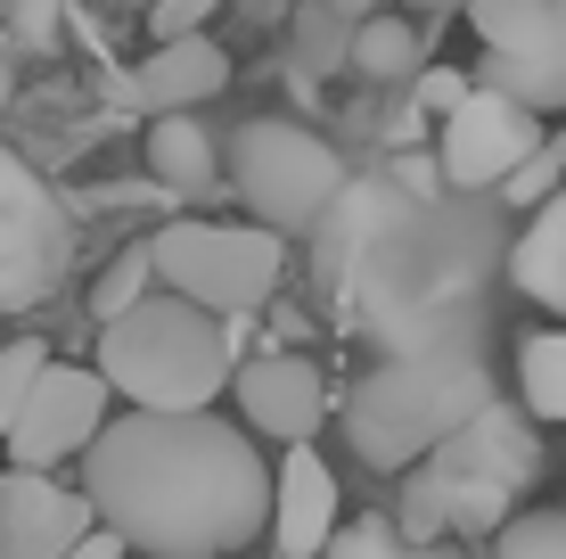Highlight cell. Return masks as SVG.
Here are the masks:
<instances>
[{
  "mask_svg": "<svg viewBox=\"0 0 566 559\" xmlns=\"http://www.w3.org/2000/svg\"><path fill=\"white\" fill-rule=\"evenodd\" d=\"M534 148H542V124H534V115L468 83V100L443 115L436 173H443V189H501L525 157H534Z\"/></svg>",
  "mask_w": 566,
  "mask_h": 559,
  "instance_id": "obj_9",
  "label": "cell"
},
{
  "mask_svg": "<svg viewBox=\"0 0 566 559\" xmlns=\"http://www.w3.org/2000/svg\"><path fill=\"white\" fill-rule=\"evenodd\" d=\"M230 182H239L255 230L287 239V230H312L328 206H337L345 165L312 124H296V115H255V124L230 141Z\"/></svg>",
  "mask_w": 566,
  "mask_h": 559,
  "instance_id": "obj_7",
  "label": "cell"
},
{
  "mask_svg": "<svg viewBox=\"0 0 566 559\" xmlns=\"http://www.w3.org/2000/svg\"><path fill=\"white\" fill-rule=\"evenodd\" d=\"M57 9H66V0H9V42L17 50H50L57 42Z\"/></svg>",
  "mask_w": 566,
  "mask_h": 559,
  "instance_id": "obj_27",
  "label": "cell"
},
{
  "mask_svg": "<svg viewBox=\"0 0 566 559\" xmlns=\"http://www.w3.org/2000/svg\"><path fill=\"white\" fill-rule=\"evenodd\" d=\"M91 527L99 518H91V503L74 486H57L42 469L0 477V559H66Z\"/></svg>",
  "mask_w": 566,
  "mask_h": 559,
  "instance_id": "obj_11",
  "label": "cell"
},
{
  "mask_svg": "<svg viewBox=\"0 0 566 559\" xmlns=\"http://www.w3.org/2000/svg\"><path fill=\"white\" fill-rule=\"evenodd\" d=\"M107 428V387H99V371H83V362H50L42 379H33V395H25V412L9 420V469H57V460H74L91 445V436Z\"/></svg>",
  "mask_w": 566,
  "mask_h": 559,
  "instance_id": "obj_8",
  "label": "cell"
},
{
  "mask_svg": "<svg viewBox=\"0 0 566 559\" xmlns=\"http://www.w3.org/2000/svg\"><path fill=\"white\" fill-rule=\"evenodd\" d=\"M107 535L148 559H222L271 518V460L213 412H124L83 445V486Z\"/></svg>",
  "mask_w": 566,
  "mask_h": 559,
  "instance_id": "obj_1",
  "label": "cell"
},
{
  "mask_svg": "<svg viewBox=\"0 0 566 559\" xmlns=\"http://www.w3.org/2000/svg\"><path fill=\"white\" fill-rule=\"evenodd\" d=\"M148 247V272L165 297L198 304V313H255L280 288V239L255 222H165Z\"/></svg>",
  "mask_w": 566,
  "mask_h": 559,
  "instance_id": "obj_6",
  "label": "cell"
},
{
  "mask_svg": "<svg viewBox=\"0 0 566 559\" xmlns=\"http://www.w3.org/2000/svg\"><path fill=\"white\" fill-rule=\"evenodd\" d=\"M74 263V222L50 206H25V215H0V313H33Z\"/></svg>",
  "mask_w": 566,
  "mask_h": 559,
  "instance_id": "obj_12",
  "label": "cell"
},
{
  "mask_svg": "<svg viewBox=\"0 0 566 559\" xmlns=\"http://www.w3.org/2000/svg\"><path fill=\"white\" fill-rule=\"evenodd\" d=\"M345 33H354V25H337V17L312 0V9L296 17V66L304 74H337L345 66Z\"/></svg>",
  "mask_w": 566,
  "mask_h": 559,
  "instance_id": "obj_24",
  "label": "cell"
},
{
  "mask_svg": "<svg viewBox=\"0 0 566 559\" xmlns=\"http://www.w3.org/2000/svg\"><path fill=\"white\" fill-rule=\"evenodd\" d=\"M213 91H230V50L213 33H189V42H156L140 66L124 74V100L140 115H198Z\"/></svg>",
  "mask_w": 566,
  "mask_h": 559,
  "instance_id": "obj_13",
  "label": "cell"
},
{
  "mask_svg": "<svg viewBox=\"0 0 566 559\" xmlns=\"http://www.w3.org/2000/svg\"><path fill=\"white\" fill-rule=\"evenodd\" d=\"M328 559H452V551L395 535V518H345V527L328 535Z\"/></svg>",
  "mask_w": 566,
  "mask_h": 559,
  "instance_id": "obj_20",
  "label": "cell"
},
{
  "mask_svg": "<svg viewBox=\"0 0 566 559\" xmlns=\"http://www.w3.org/2000/svg\"><path fill=\"white\" fill-rule=\"evenodd\" d=\"M501 256H510V280L542 313H566V189H551V198L534 206V222H525L517 247H501Z\"/></svg>",
  "mask_w": 566,
  "mask_h": 559,
  "instance_id": "obj_16",
  "label": "cell"
},
{
  "mask_svg": "<svg viewBox=\"0 0 566 559\" xmlns=\"http://www.w3.org/2000/svg\"><path fill=\"white\" fill-rule=\"evenodd\" d=\"M213 9H222V0H156V9H148V33H156V42H189V33L213 25Z\"/></svg>",
  "mask_w": 566,
  "mask_h": 559,
  "instance_id": "obj_26",
  "label": "cell"
},
{
  "mask_svg": "<svg viewBox=\"0 0 566 559\" xmlns=\"http://www.w3.org/2000/svg\"><path fill=\"white\" fill-rule=\"evenodd\" d=\"M517 395H525V420H566V330L525 338V354H517Z\"/></svg>",
  "mask_w": 566,
  "mask_h": 559,
  "instance_id": "obj_19",
  "label": "cell"
},
{
  "mask_svg": "<svg viewBox=\"0 0 566 559\" xmlns=\"http://www.w3.org/2000/svg\"><path fill=\"white\" fill-rule=\"evenodd\" d=\"M91 371L132 412H213V395L230 387V321L148 288L132 313L99 321V362Z\"/></svg>",
  "mask_w": 566,
  "mask_h": 559,
  "instance_id": "obj_5",
  "label": "cell"
},
{
  "mask_svg": "<svg viewBox=\"0 0 566 559\" xmlns=\"http://www.w3.org/2000/svg\"><path fill=\"white\" fill-rule=\"evenodd\" d=\"M476 91H493V100H510L525 115H558L566 107V0H542L534 33H525L517 50L484 58Z\"/></svg>",
  "mask_w": 566,
  "mask_h": 559,
  "instance_id": "obj_14",
  "label": "cell"
},
{
  "mask_svg": "<svg viewBox=\"0 0 566 559\" xmlns=\"http://www.w3.org/2000/svg\"><path fill=\"white\" fill-rule=\"evenodd\" d=\"M493 403V354L476 330H443L427 345H402L345 395V445L369 469H411L443 445L452 428Z\"/></svg>",
  "mask_w": 566,
  "mask_h": 559,
  "instance_id": "obj_3",
  "label": "cell"
},
{
  "mask_svg": "<svg viewBox=\"0 0 566 559\" xmlns=\"http://www.w3.org/2000/svg\"><path fill=\"white\" fill-rule=\"evenodd\" d=\"M230 395H239L247 428L280 436V445H312V428L328 420V379L312 354H255L247 371H230Z\"/></svg>",
  "mask_w": 566,
  "mask_h": 559,
  "instance_id": "obj_10",
  "label": "cell"
},
{
  "mask_svg": "<svg viewBox=\"0 0 566 559\" xmlns=\"http://www.w3.org/2000/svg\"><path fill=\"white\" fill-rule=\"evenodd\" d=\"M148 288H156V272H148V247H124V256H115L107 272H99V288H91V313L115 321V313H132V304L148 297Z\"/></svg>",
  "mask_w": 566,
  "mask_h": 559,
  "instance_id": "obj_21",
  "label": "cell"
},
{
  "mask_svg": "<svg viewBox=\"0 0 566 559\" xmlns=\"http://www.w3.org/2000/svg\"><path fill=\"white\" fill-rule=\"evenodd\" d=\"M402 9H419V17H452V9H468V0H402Z\"/></svg>",
  "mask_w": 566,
  "mask_h": 559,
  "instance_id": "obj_32",
  "label": "cell"
},
{
  "mask_svg": "<svg viewBox=\"0 0 566 559\" xmlns=\"http://www.w3.org/2000/svg\"><path fill=\"white\" fill-rule=\"evenodd\" d=\"M0 115H9V50H0Z\"/></svg>",
  "mask_w": 566,
  "mask_h": 559,
  "instance_id": "obj_33",
  "label": "cell"
},
{
  "mask_svg": "<svg viewBox=\"0 0 566 559\" xmlns=\"http://www.w3.org/2000/svg\"><path fill=\"white\" fill-rule=\"evenodd\" d=\"M148 173L172 189V198H189V189H213L222 148H213V132L198 124V115H156L148 124Z\"/></svg>",
  "mask_w": 566,
  "mask_h": 559,
  "instance_id": "obj_17",
  "label": "cell"
},
{
  "mask_svg": "<svg viewBox=\"0 0 566 559\" xmlns=\"http://www.w3.org/2000/svg\"><path fill=\"white\" fill-rule=\"evenodd\" d=\"M25 206H50V189H42V173H33L25 157L0 148V215H25Z\"/></svg>",
  "mask_w": 566,
  "mask_h": 559,
  "instance_id": "obj_28",
  "label": "cell"
},
{
  "mask_svg": "<svg viewBox=\"0 0 566 559\" xmlns=\"http://www.w3.org/2000/svg\"><path fill=\"white\" fill-rule=\"evenodd\" d=\"M460 100H468V74L427 66V74H419V91H411V115H436V124H443V115H452Z\"/></svg>",
  "mask_w": 566,
  "mask_h": 559,
  "instance_id": "obj_29",
  "label": "cell"
},
{
  "mask_svg": "<svg viewBox=\"0 0 566 559\" xmlns=\"http://www.w3.org/2000/svg\"><path fill=\"white\" fill-rule=\"evenodd\" d=\"M551 189H566V132H558V141H542L534 157H525L510 182H501V198H510V206H542Z\"/></svg>",
  "mask_w": 566,
  "mask_h": 559,
  "instance_id": "obj_25",
  "label": "cell"
},
{
  "mask_svg": "<svg viewBox=\"0 0 566 559\" xmlns=\"http://www.w3.org/2000/svg\"><path fill=\"white\" fill-rule=\"evenodd\" d=\"M493 256H501V239H493L484 215L460 222V215H443V206L395 198V215L361 247L345 304H361V321L402 354V345H427L443 330H468V304H476Z\"/></svg>",
  "mask_w": 566,
  "mask_h": 559,
  "instance_id": "obj_2",
  "label": "cell"
},
{
  "mask_svg": "<svg viewBox=\"0 0 566 559\" xmlns=\"http://www.w3.org/2000/svg\"><path fill=\"white\" fill-rule=\"evenodd\" d=\"M419 25H402V17H361L354 33H345V66H361L369 83H402V74H419Z\"/></svg>",
  "mask_w": 566,
  "mask_h": 559,
  "instance_id": "obj_18",
  "label": "cell"
},
{
  "mask_svg": "<svg viewBox=\"0 0 566 559\" xmlns=\"http://www.w3.org/2000/svg\"><path fill=\"white\" fill-rule=\"evenodd\" d=\"M534 460H542L534 420L510 412V403H484L468 428H452L427 460H411V469H402V518H395V535L436 544V535L501 527V518L517 510Z\"/></svg>",
  "mask_w": 566,
  "mask_h": 559,
  "instance_id": "obj_4",
  "label": "cell"
},
{
  "mask_svg": "<svg viewBox=\"0 0 566 559\" xmlns=\"http://www.w3.org/2000/svg\"><path fill=\"white\" fill-rule=\"evenodd\" d=\"M493 559H566V503L534 510V518H510L501 544H493Z\"/></svg>",
  "mask_w": 566,
  "mask_h": 559,
  "instance_id": "obj_23",
  "label": "cell"
},
{
  "mask_svg": "<svg viewBox=\"0 0 566 559\" xmlns=\"http://www.w3.org/2000/svg\"><path fill=\"white\" fill-rule=\"evenodd\" d=\"M271 544L287 559H321L328 535H337V469H328L312 445H296L280 460V477H271Z\"/></svg>",
  "mask_w": 566,
  "mask_h": 559,
  "instance_id": "obj_15",
  "label": "cell"
},
{
  "mask_svg": "<svg viewBox=\"0 0 566 559\" xmlns=\"http://www.w3.org/2000/svg\"><path fill=\"white\" fill-rule=\"evenodd\" d=\"M42 371H50V345L42 338H9V345H0V428L25 412V395H33V379H42Z\"/></svg>",
  "mask_w": 566,
  "mask_h": 559,
  "instance_id": "obj_22",
  "label": "cell"
},
{
  "mask_svg": "<svg viewBox=\"0 0 566 559\" xmlns=\"http://www.w3.org/2000/svg\"><path fill=\"white\" fill-rule=\"evenodd\" d=\"M328 17H337V25H361V17H378V0H321Z\"/></svg>",
  "mask_w": 566,
  "mask_h": 559,
  "instance_id": "obj_31",
  "label": "cell"
},
{
  "mask_svg": "<svg viewBox=\"0 0 566 559\" xmlns=\"http://www.w3.org/2000/svg\"><path fill=\"white\" fill-rule=\"evenodd\" d=\"M66 559H132V551H124V535H107V527H91V535H83V544H74Z\"/></svg>",
  "mask_w": 566,
  "mask_h": 559,
  "instance_id": "obj_30",
  "label": "cell"
}]
</instances>
